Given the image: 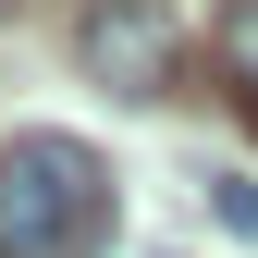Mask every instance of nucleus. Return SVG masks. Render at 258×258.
I'll return each mask as SVG.
<instances>
[{
    "instance_id": "obj_1",
    "label": "nucleus",
    "mask_w": 258,
    "mask_h": 258,
    "mask_svg": "<svg viewBox=\"0 0 258 258\" xmlns=\"http://www.w3.org/2000/svg\"><path fill=\"white\" fill-rule=\"evenodd\" d=\"M111 172L86 136H13L0 148V258H99Z\"/></svg>"
},
{
    "instance_id": "obj_2",
    "label": "nucleus",
    "mask_w": 258,
    "mask_h": 258,
    "mask_svg": "<svg viewBox=\"0 0 258 258\" xmlns=\"http://www.w3.org/2000/svg\"><path fill=\"white\" fill-rule=\"evenodd\" d=\"M86 74L111 86V99H160V74H172V25H160V0H99V13L74 25Z\"/></svg>"
},
{
    "instance_id": "obj_3",
    "label": "nucleus",
    "mask_w": 258,
    "mask_h": 258,
    "mask_svg": "<svg viewBox=\"0 0 258 258\" xmlns=\"http://www.w3.org/2000/svg\"><path fill=\"white\" fill-rule=\"evenodd\" d=\"M221 74L258 99V0H234V13H221Z\"/></svg>"
},
{
    "instance_id": "obj_4",
    "label": "nucleus",
    "mask_w": 258,
    "mask_h": 258,
    "mask_svg": "<svg viewBox=\"0 0 258 258\" xmlns=\"http://www.w3.org/2000/svg\"><path fill=\"white\" fill-rule=\"evenodd\" d=\"M209 221H221L234 246H258V184H246V172H209Z\"/></svg>"
}]
</instances>
